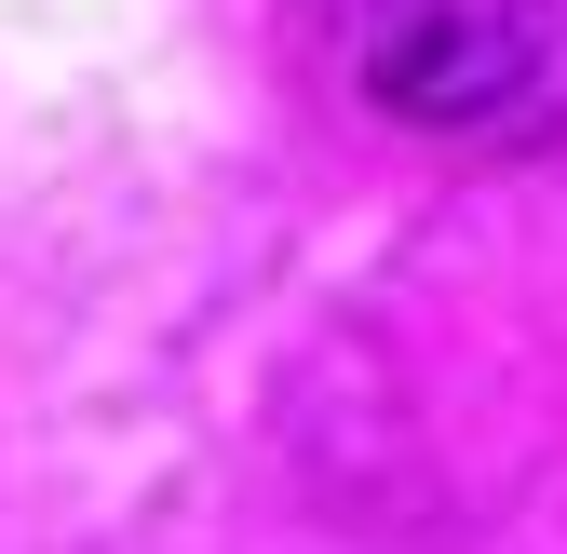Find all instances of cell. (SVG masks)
<instances>
[{
  "instance_id": "6da1fadb",
  "label": "cell",
  "mask_w": 567,
  "mask_h": 554,
  "mask_svg": "<svg viewBox=\"0 0 567 554\" xmlns=\"http://www.w3.org/2000/svg\"><path fill=\"white\" fill-rule=\"evenodd\" d=\"M351 95L433 135L527 122L567 68V0H338Z\"/></svg>"
}]
</instances>
